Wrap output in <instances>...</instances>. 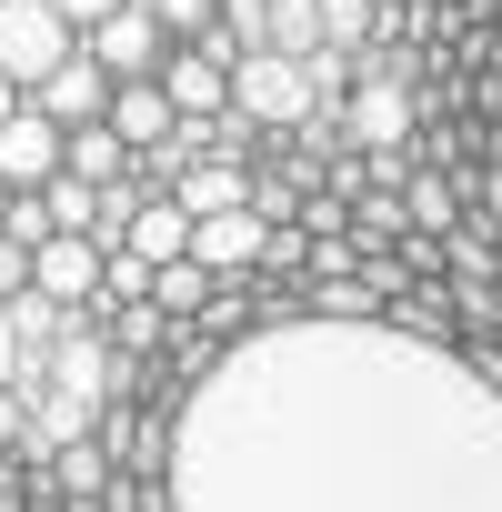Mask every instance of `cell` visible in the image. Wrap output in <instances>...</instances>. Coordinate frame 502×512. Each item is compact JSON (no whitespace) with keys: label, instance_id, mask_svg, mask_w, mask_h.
<instances>
[{"label":"cell","instance_id":"6da1fadb","mask_svg":"<svg viewBox=\"0 0 502 512\" xmlns=\"http://www.w3.org/2000/svg\"><path fill=\"white\" fill-rule=\"evenodd\" d=\"M171 512H502V352L262 302L171 402Z\"/></svg>","mask_w":502,"mask_h":512},{"label":"cell","instance_id":"7a4b0ae2","mask_svg":"<svg viewBox=\"0 0 502 512\" xmlns=\"http://www.w3.org/2000/svg\"><path fill=\"white\" fill-rule=\"evenodd\" d=\"M231 111H241L251 131H292V121L312 111V61H292V51H241V61H231Z\"/></svg>","mask_w":502,"mask_h":512},{"label":"cell","instance_id":"3957f363","mask_svg":"<svg viewBox=\"0 0 502 512\" xmlns=\"http://www.w3.org/2000/svg\"><path fill=\"white\" fill-rule=\"evenodd\" d=\"M71 21L51 11V0H0V81H11V91H41L61 61H71Z\"/></svg>","mask_w":502,"mask_h":512},{"label":"cell","instance_id":"277c9868","mask_svg":"<svg viewBox=\"0 0 502 512\" xmlns=\"http://www.w3.org/2000/svg\"><path fill=\"white\" fill-rule=\"evenodd\" d=\"M81 51H91V61H101L111 81H151V71L171 61V31H161V21L141 11V0H121V11H101V21L81 31Z\"/></svg>","mask_w":502,"mask_h":512},{"label":"cell","instance_id":"5b68a950","mask_svg":"<svg viewBox=\"0 0 502 512\" xmlns=\"http://www.w3.org/2000/svg\"><path fill=\"white\" fill-rule=\"evenodd\" d=\"M31 292L61 302V312H91V302H101V241H91V231H51V241H31Z\"/></svg>","mask_w":502,"mask_h":512},{"label":"cell","instance_id":"8992f818","mask_svg":"<svg viewBox=\"0 0 502 512\" xmlns=\"http://www.w3.org/2000/svg\"><path fill=\"white\" fill-rule=\"evenodd\" d=\"M61 151H71V131H61L41 101H21L11 121H0V181H11V191H41V181L61 171Z\"/></svg>","mask_w":502,"mask_h":512},{"label":"cell","instance_id":"52a82bcc","mask_svg":"<svg viewBox=\"0 0 502 512\" xmlns=\"http://www.w3.org/2000/svg\"><path fill=\"white\" fill-rule=\"evenodd\" d=\"M161 101H171V121H221V111H231V61H211L201 41H171Z\"/></svg>","mask_w":502,"mask_h":512},{"label":"cell","instance_id":"ba28073f","mask_svg":"<svg viewBox=\"0 0 502 512\" xmlns=\"http://www.w3.org/2000/svg\"><path fill=\"white\" fill-rule=\"evenodd\" d=\"M262 231H272V221L251 211V201H231V211H201V221H191V262H201V272H221V282H241L251 262H262Z\"/></svg>","mask_w":502,"mask_h":512},{"label":"cell","instance_id":"9c48e42d","mask_svg":"<svg viewBox=\"0 0 502 512\" xmlns=\"http://www.w3.org/2000/svg\"><path fill=\"white\" fill-rule=\"evenodd\" d=\"M21 101H41V111H51L61 131H81V121H101V111H111V71H101V61H91V51L71 41V61H61V71H51L41 91H21Z\"/></svg>","mask_w":502,"mask_h":512},{"label":"cell","instance_id":"30bf717a","mask_svg":"<svg viewBox=\"0 0 502 512\" xmlns=\"http://www.w3.org/2000/svg\"><path fill=\"white\" fill-rule=\"evenodd\" d=\"M101 121L131 141V161H141V151H161V141L181 131V121H171V101H161V71H151V81H111V111H101Z\"/></svg>","mask_w":502,"mask_h":512},{"label":"cell","instance_id":"8fae6325","mask_svg":"<svg viewBox=\"0 0 502 512\" xmlns=\"http://www.w3.org/2000/svg\"><path fill=\"white\" fill-rule=\"evenodd\" d=\"M171 201L201 221V211H231V201H251V171L231 161V151H201V161H181L171 171Z\"/></svg>","mask_w":502,"mask_h":512},{"label":"cell","instance_id":"7c38bea8","mask_svg":"<svg viewBox=\"0 0 502 512\" xmlns=\"http://www.w3.org/2000/svg\"><path fill=\"white\" fill-rule=\"evenodd\" d=\"M121 251H141V262H181L191 251V211L171 201V191H141V211H131V241Z\"/></svg>","mask_w":502,"mask_h":512},{"label":"cell","instance_id":"4fadbf2b","mask_svg":"<svg viewBox=\"0 0 502 512\" xmlns=\"http://www.w3.org/2000/svg\"><path fill=\"white\" fill-rule=\"evenodd\" d=\"M61 171H71V181H91V191H111V181H131V141H121L111 121H81V131H71V151H61Z\"/></svg>","mask_w":502,"mask_h":512},{"label":"cell","instance_id":"5bb4252c","mask_svg":"<svg viewBox=\"0 0 502 512\" xmlns=\"http://www.w3.org/2000/svg\"><path fill=\"white\" fill-rule=\"evenodd\" d=\"M41 482H51V492H91V502H101V492H111V452H101V432L61 442V452L41 462Z\"/></svg>","mask_w":502,"mask_h":512},{"label":"cell","instance_id":"9a60e30c","mask_svg":"<svg viewBox=\"0 0 502 512\" xmlns=\"http://www.w3.org/2000/svg\"><path fill=\"white\" fill-rule=\"evenodd\" d=\"M211 292H221V272H201L191 251H181V262H151V302H161L171 322H191V312H201Z\"/></svg>","mask_w":502,"mask_h":512},{"label":"cell","instance_id":"2e32d148","mask_svg":"<svg viewBox=\"0 0 502 512\" xmlns=\"http://www.w3.org/2000/svg\"><path fill=\"white\" fill-rule=\"evenodd\" d=\"M302 312H322V322H372L382 292H372L362 272H332V282H302Z\"/></svg>","mask_w":502,"mask_h":512},{"label":"cell","instance_id":"e0dca14e","mask_svg":"<svg viewBox=\"0 0 502 512\" xmlns=\"http://www.w3.org/2000/svg\"><path fill=\"white\" fill-rule=\"evenodd\" d=\"M402 211H412V231H452L462 221V191L442 171H402Z\"/></svg>","mask_w":502,"mask_h":512},{"label":"cell","instance_id":"ac0fdd59","mask_svg":"<svg viewBox=\"0 0 502 512\" xmlns=\"http://www.w3.org/2000/svg\"><path fill=\"white\" fill-rule=\"evenodd\" d=\"M402 231H412V211H402V191H352V241L362 251H402Z\"/></svg>","mask_w":502,"mask_h":512},{"label":"cell","instance_id":"d6986e66","mask_svg":"<svg viewBox=\"0 0 502 512\" xmlns=\"http://www.w3.org/2000/svg\"><path fill=\"white\" fill-rule=\"evenodd\" d=\"M262 21H272V51H292V61L322 51V0H262Z\"/></svg>","mask_w":502,"mask_h":512},{"label":"cell","instance_id":"ffe728a7","mask_svg":"<svg viewBox=\"0 0 502 512\" xmlns=\"http://www.w3.org/2000/svg\"><path fill=\"white\" fill-rule=\"evenodd\" d=\"M382 0H322V51H372Z\"/></svg>","mask_w":502,"mask_h":512},{"label":"cell","instance_id":"44dd1931","mask_svg":"<svg viewBox=\"0 0 502 512\" xmlns=\"http://www.w3.org/2000/svg\"><path fill=\"white\" fill-rule=\"evenodd\" d=\"M0 231H11L21 251H31V241H51V231H61V221H51V191H11V201H0Z\"/></svg>","mask_w":502,"mask_h":512},{"label":"cell","instance_id":"7402d4cb","mask_svg":"<svg viewBox=\"0 0 502 512\" xmlns=\"http://www.w3.org/2000/svg\"><path fill=\"white\" fill-rule=\"evenodd\" d=\"M101 512H171V482H161V472H111Z\"/></svg>","mask_w":502,"mask_h":512},{"label":"cell","instance_id":"603a6c76","mask_svg":"<svg viewBox=\"0 0 502 512\" xmlns=\"http://www.w3.org/2000/svg\"><path fill=\"white\" fill-rule=\"evenodd\" d=\"M141 11H151V21L171 31V41H201V31L221 21V0H141Z\"/></svg>","mask_w":502,"mask_h":512},{"label":"cell","instance_id":"cb8c5ba5","mask_svg":"<svg viewBox=\"0 0 502 512\" xmlns=\"http://www.w3.org/2000/svg\"><path fill=\"white\" fill-rule=\"evenodd\" d=\"M31 372H41V362L21 352V322H11V302H0V382H21V392H31Z\"/></svg>","mask_w":502,"mask_h":512},{"label":"cell","instance_id":"d4e9b609","mask_svg":"<svg viewBox=\"0 0 502 512\" xmlns=\"http://www.w3.org/2000/svg\"><path fill=\"white\" fill-rule=\"evenodd\" d=\"M21 442H31V392L0 382V452H21Z\"/></svg>","mask_w":502,"mask_h":512},{"label":"cell","instance_id":"484cf974","mask_svg":"<svg viewBox=\"0 0 502 512\" xmlns=\"http://www.w3.org/2000/svg\"><path fill=\"white\" fill-rule=\"evenodd\" d=\"M21 292H31V251L0 231V302H21Z\"/></svg>","mask_w":502,"mask_h":512},{"label":"cell","instance_id":"4316f807","mask_svg":"<svg viewBox=\"0 0 502 512\" xmlns=\"http://www.w3.org/2000/svg\"><path fill=\"white\" fill-rule=\"evenodd\" d=\"M51 11H61V21H71V31H91V21H101V11H121V0H51Z\"/></svg>","mask_w":502,"mask_h":512},{"label":"cell","instance_id":"83f0119b","mask_svg":"<svg viewBox=\"0 0 502 512\" xmlns=\"http://www.w3.org/2000/svg\"><path fill=\"white\" fill-rule=\"evenodd\" d=\"M482 101H492V171H502V71H492V91H482Z\"/></svg>","mask_w":502,"mask_h":512},{"label":"cell","instance_id":"f1b7e54d","mask_svg":"<svg viewBox=\"0 0 502 512\" xmlns=\"http://www.w3.org/2000/svg\"><path fill=\"white\" fill-rule=\"evenodd\" d=\"M0 512H21V472H0Z\"/></svg>","mask_w":502,"mask_h":512},{"label":"cell","instance_id":"f546056e","mask_svg":"<svg viewBox=\"0 0 502 512\" xmlns=\"http://www.w3.org/2000/svg\"><path fill=\"white\" fill-rule=\"evenodd\" d=\"M11 111H21V91H11V81H0V121H11Z\"/></svg>","mask_w":502,"mask_h":512},{"label":"cell","instance_id":"4dcf8cb0","mask_svg":"<svg viewBox=\"0 0 502 512\" xmlns=\"http://www.w3.org/2000/svg\"><path fill=\"white\" fill-rule=\"evenodd\" d=\"M432 11H462V0H432Z\"/></svg>","mask_w":502,"mask_h":512},{"label":"cell","instance_id":"1f68e13d","mask_svg":"<svg viewBox=\"0 0 502 512\" xmlns=\"http://www.w3.org/2000/svg\"><path fill=\"white\" fill-rule=\"evenodd\" d=\"M0 201H11V181H0Z\"/></svg>","mask_w":502,"mask_h":512}]
</instances>
